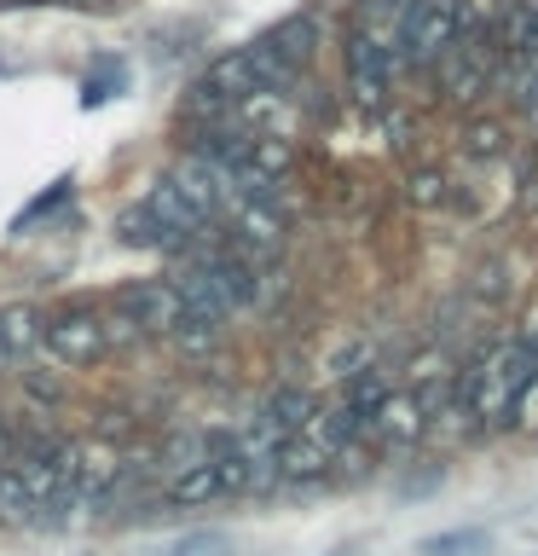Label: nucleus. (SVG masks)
I'll list each match as a JSON object with an SVG mask.
<instances>
[{"instance_id":"obj_12","label":"nucleus","mask_w":538,"mask_h":556,"mask_svg":"<svg viewBox=\"0 0 538 556\" xmlns=\"http://www.w3.org/2000/svg\"><path fill=\"white\" fill-rule=\"evenodd\" d=\"M486 545H492L486 528H451V533L423 539V556H486Z\"/></svg>"},{"instance_id":"obj_10","label":"nucleus","mask_w":538,"mask_h":556,"mask_svg":"<svg viewBox=\"0 0 538 556\" xmlns=\"http://www.w3.org/2000/svg\"><path fill=\"white\" fill-rule=\"evenodd\" d=\"M116 232H121V243H128V250H180V243H185V238H174L145 203H139V208H121Z\"/></svg>"},{"instance_id":"obj_9","label":"nucleus","mask_w":538,"mask_h":556,"mask_svg":"<svg viewBox=\"0 0 538 556\" xmlns=\"http://www.w3.org/2000/svg\"><path fill=\"white\" fill-rule=\"evenodd\" d=\"M168 498H174V504H208V498H226V481H220L215 458H197V464L174 469V481H168Z\"/></svg>"},{"instance_id":"obj_11","label":"nucleus","mask_w":538,"mask_h":556,"mask_svg":"<svg viewBox=\"0 0 538 556\" xmlns=\"http://www.w3.org/2000/svg\"><path fill=\"white\" fill-rule=\"evenodd\" d=\"M406 12H411V0H364V7H359V29L394 47V35H399V24H406Z\"/></svg>"},{"instance_id":"obj_8","label":"nucleus","mask_w":538,"mask_h":556,"mask_svg":"<svg viewBox=\"0 0 538 556\" xmlns=\"http://www.w3.org/2000/svg\"><path fill=\"white\" fill-rule=\"evenodd\" d=\"M0 348H7V365L41 354V313L24 307V302H17V307H0Z\"/></svg>"},{"instance_id":"obj_19","label":"nucleus","mask_w":538,"mask_h":556,"mask_svg":"<svg viewBox=\"0 0 538 556\" xmlns=\"http://www.w3.org/2000/svg\"><path fill=\"white\" fill-rule=\"evenodd\" d=\"M17 452H24V441H17V434H12L7 424H0V469H7V464H17Z\"/></svg>"},{"instance_id":"obj_6","label":"nucleus","mask_w":538,"mask_h":556,"mask_svg":"<svg viewBox=\"0 0 538 556\" xmlns=\"http://www.w3.org/2000/svg\"><path fill=\"white\" fill-rule=\"evenodd\" d=\"M440 81L451 99H481L486 81H492V41H481V35H458L440 59Z\"/></svg>"},{"instance_id":"obj_13","label":"nucleus","mask_w":538,"mask_h":556,"mask_svg":"<svg viewBox=\"0 0 538 556\" xmlns=\"http://www.w3.org/2000/svg\"><path fill=\"white\" fill-rule=\"evenodd\" d=\"M0 516H7V521H24V516H35V498H29L24 476H17V464L0 469Z\"/></svg>"},{"instance_id":"obj_2","label":"nucleus","mask_w":538,"mask_h":556,"mask_svg":"<svg viewBox=\"0 0 538 556\" xmlns=\"http://www.w3.org/2000/svg\"><path fill=\"white\" fill-rule=\"evenodd\" d=\"M463 29H469V0H411L394 47L406 52L411 64H434Z\"/></svg>"},{"instance_id":"obj_14","label":"nucleus","mask_w":538,"mask_h":556,"mask_svg":"<svg viewBox=\"0 0 538 556\" xmlns=\"http://www.w3.org/2000/svg\"><path fill=\"white\" fill-rule=\"evenodd\" d=\"M382 400H388V377H382V371H359L354 389H347V406H354L364 424H371V412L382 406Z\"/></svg>"},{"instance_id":"obj_7","label":"nucleus","mask_w":538,"mask_h":556,"mask_svg":"<svg viewBox=\"0 0 538 556\" xmlns=\"http://www.w3.org/2000/svg\"><path fill=\"white\" fill-rule=\"evenodd\" d=\"M371 434H382V441H417V434L428 429V400H417V394H394L388 389V400L371 412V424H364Z\"/></svg>"},{"instance_id":"obj_4","label":"nucleus","mask_w":538,"mask_h":556,"mask_svg":"<svg viewBox=\"0 0 538 556\" xmlns=\"http://www.w3.org/2000/svg\"><path fill=\"white\" fill-rule=\"evenodd\" d=\"M394 70H399V59H394L388 41H376V35H364V29L347 41V93H354L364 111H376V104L388 99Z\"/></svg>"},{"instance_id":"obj_17","label":"nucleus","mask_w":538,"mask_h":556,"mask_svg":"<svg viewBox=\"0 0 538 556\" xmlns=\"http://www.w3.org/2000/svg\"><path fill=\"white\" fill-rule=\"evenodd\" d=\"M463 151L469 156H498L503 151V128H498V122H475V128L463 134Z\"/></svg>"},{"instance_id":"obj_18","label":"nucleus","mask_w":538,"mask_h":556,"mask_svg":"<svg viewBox=\"0 0 538 556\" xmlns=\"http://www.w3.org/2000/svg\"><path fill=\"white\" fill-rule=\"evenodd\" d=\"M226 551H232V545H226V533H191L168 556H226Z\"/></svg>"},{"instance_id":"obj_16","label":"nucleus","mask_w":538,"mask_h":556,"mask_svg":"<svg viewBox=\"0 0 538 556\" xmlns=\"http://www.w3.org/2000/svg\"><path fill=\"white\" fill-rule=\"evenodd\" d=\"M64 198H69V180H59V186H52V191H41V198H35V203L24 208V215L12 220V232H29V226L41 220V215H52V208H59Z\"/></svg>"},{"instance_id":"obj_15","label":"nucleus","mask_w":538,"mask_h":556,"mask_svg":"<svg viewBox=\"0 0 538 556\" xmlns=\"http://www.w3.org/2000/svg\"><path fill=\"white\" fill-rule=\"evenodd\" d=\"M406 198H411L417 208H440V203H446V180H440L434 168H423V174H411V180H406Z\"/></svg>"},{"instance_id":"obj_3","label":"nucleus","mask_w":538,"mask_h":556,"mask_svg":"<svg viewBox=\"0 0 538 556\" xmlns=\"http://www.w3.org/2000/svg\"><path fill=\"white\" fill-rule=\"evenodd\" d=\"M41 348H52L64 365H93L111 348V325L93 307H64L52 319H41Z\"/></svg>"},{"instance_id":"obj_5","label":"nucleus","mask_w":538,"mask_h":556,"mask_svg":"<svg viewBox=\"0 0 538 556\" xmlns=\"http://www.w3.org/2000/svg\"><path fill=\"white\" fill-rule=\"evenodd\" d=\"M121 307H128V319L139 325V337H174L180 319L191 313L174 278H151V285L128 290V295H121Z\"/></svg>"},{"instance_id":"obj_1","label":"nucleus","mask_w":538,"mask_h":556,"mask_svg":"<svg viewBox=\"0 0 538 556\" xmlns=\"http://www.w3.org/2000/svg\"><path fill=\"white\" fill-rule=\"evenodd\" d=\"M215 220L232 226L238 243H249V250H278V243H284V208L272 203V191L238 186L232 174H220V203H215Z\"/></svg>"}]
</instances>
